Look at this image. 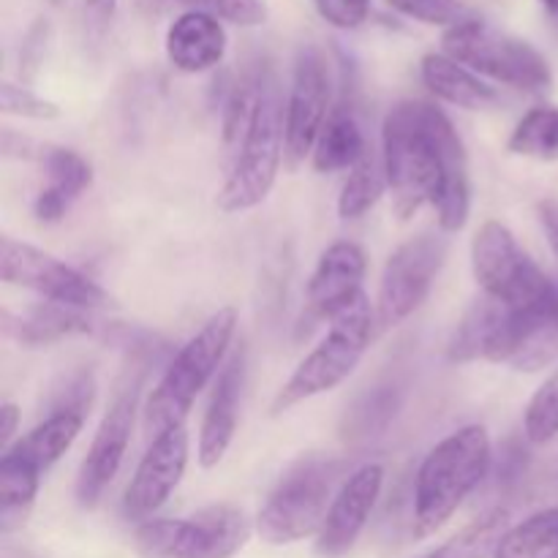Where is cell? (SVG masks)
Here are the masks:
<instances>
[{"label": "cell", "instance_id": "18", "mask_svg": "<svg viewBox=\"0 0 558 558\" xmlns=\"http://www.w3.org/2000/svg\"><path fill=\"white\" fill-rule=\"evenodd\" d=\"M38 161L47 169V185L33 199V216L44 223H58L63 221L69 207L90 189L93 169L80 153L54 145H44Z\"/></svg>", "mask_w": 558, "mask_h": 558}, {"label": "cell", "instance_id": "6", "mask_svg": "<svg viewBox=\"0 0 558 558\" xmlns=\"http://www.w3.org/2000/svg\"><path fill=\"white\" fill-rule=\"evenodd\" d=\"M341 474V463L330 458H303L294 463L256 518V532L270 545H292L319 534L332 505V488Z\"/></svg>", "mask_w": 558, "mask_h": 558}, {"label": "cell", "instance_id": "15", "mask_svg": "<svg viewBox=\"0 0 558 558\" xmlns=\"http://www.w3.org/2000/svg\"><path fill=\"white\" fill-rule=\"evenodd\" d=\"M385 488V466L363 463L338 488L325 523L316 534V554L322 558H341L357 545L360 534L368 526Z\"/></svg>", "mask_w": 558, "mask_h": 558}, {"label": "cell", "instance_id": "35", "mask_svg": "<svg viewBox=\"0 0 558 558\" xmlns=\"http://www.w3.org/2000/svg\"><path fill=\"white\" fill-rule=\"evenodd\" d=\"M322 20L341 31H354L371 14V0H316Z\"/></svg>", "mask_w": 558, "mask_h": 558}, {"label": "cell", "instance_id": "33", "mask_svg": "<svg viewBox=\"0 0 558 558\" xmlns=\"http://www.w3.org/2000/svg\"><path fill=\"white\" fill-rule=\"evenodd\" d=\"M392 11L417 20L423 25L452 27L463 22V5L458 0H385Z\"/></svg>", "mask_w": 558, "mask_h": 558}, {"label": "cell", "instance_id": "32", "mask_svg": "<svg viewBox=\"0 0 558 558\" xmlns=\"http://www.w3.org/2000/svg\"><path fill=\"white\" fill-rule=\"evenodd\" d=\"M172 3L189 5V9L240 27H256L267 20V9L262 0H172Z\"/></svg>", "mask_w": 558, "mask_h": 558}, {"label": "cell", "instance_id": "14", "mask_svg": "<svg viewBox=\"0 0 558 558\" xmlns=\"http://www.w3.org/2000/svg\"><path fill=\"white\" fill-rule=\"evenodd\" d=\"M189 466V434L185 425L169 428L153 439L150 450L136 466L129 488L123 494V515L129 521H150L169 496L178 490Z\"/></svg>", "mask_w": 558, "mask_h": 558}, {"label": "cell", "instance_id": "13", "mask_svg": "<svg viewBox=\"0 0 558 558\" xmlns=\"http://www.w3.org/2000/svg\"><path fill=\"white\" fill-rule=\"evenodd\" d=\"M332 80L325 52L314 44L300 47L294 60L292 90L287 101V163L298 169L314 156L316 140L332 112Z\"/></svg>", "mask_w": 558, "mask_h": 558}, {"label": "cell", "instance_id": "4", "mask_svg": "<svg viewBox=\"0 0 558 558\" xmlns=\"http://www.w3.org/2000/svg\"><path fill=\"white\" fill-rule=\"evenodd\" d=\"M234 330H238V311L232 305L218 308L174 354L145 403V428L150 434L158 436L185 423L196 398L221 374L223 363L229 360Z\"/></svg>", "mask_w": 558, "mask_h": 558}, {"label": "cell", "instance_id": "26", "mask_svg": "<svg viewBox=\"0 0 558 558\" xmlns=\"http://www.w3.org/2000/svg\"><path fill=\"white\" fill-rule=\"evenodd\" d=\"M490 558H558V507L507 529Z\"/></svg>", "mask_w": 558, "mask_h": 558}, {"label": "cell", "instance_id": "2", "mask_svg": "<svg viewBox=\"0 0 558 558\" xmlns=\"http://www.w3.org/2000/svg\"><path fill=\"white\" fill-rule=\"evenodd\" d=\"M494 469V447L483 425L441 439L414 477V534L430 537L458 512Z\"/></svg>", "mask_w": 558, "mask_h": 558}, {"label": "cell", "instance_id": "1", "mask_svg": "<svg viewBox=\"0 0 558 558\" xmlns=\"http://www.w3.org/2000/svg\"><path fill=\"white\" fill-rule=\"evenodd\" d=\"M381 156L392 207L407 221L430 205L445 232L466 227L472 210L469 158L452 120L428 101H401L381 125Z\"/></svg>", "mask_w": 558, "mask_h": 558}, {"label": "cell", "instance_id": "3", "mask_svg": "<svg viewBox=\"0 0 558 558\" xmlns=\"http://www.w3.org/2000/svg\"><path fill=\"white\" fill-rule=\"evenodd\" d=\"M227 150V178L218 191L223 213H245L267 199L287 158V109L281 107L278 80L270 69L265 74L259 104L248 129Z\"/></svg>", "mask_w": 558, "mask_h": 558}, {"label": "cell", "instance_id": "30", "mask_svg": "<svg viewBox=\"0 0 558 558\" xmlns=\"http://www.w3.org/2000/svg\"><path fill=\"white\" fill-rule=\"evenodd\" d=\"M510 153L523 158H537V161H556L558 158V109L556 107H534L518 120L512 129Z\"/></svg>", "mask_w": 558, "mask_h": 558}, {"label": "cell", "instance_id": "12", "mask_svg": "<svg viewBox=\"0 0 558 558\" xmlns=\"http://www.w3.org/2000/svg\"><path fill=\"white\" fill-rule=\"evenodd\" d=\"M142 381H145V368L142 365H136L134 371H125L123 381H120L118 392H114V401L109 403L107 414L98 423L93 445L87 450L85 461H82L80 477H76V501L85 510L98 505L107 485L112 483L114 474L123 466L125 450H129L131 434H134Z\"/></svg>", "mask_w": 558, "mask_h": 558}, {"label": "cell", "instance_id": "22", "mask_svg": "<svg viewBox=\"0 0 558 558\" xmlns=\"http://www.w3.org/2000/svg\"><path fill=\"white\" fill-rule=\"evenodd\" d=\"M82 425H85V414L82 412H74V409H54L41 425H36L31 434L22 436L5 452L31 463L38 474H47L71 450L76 436L82 434Z\"/></svg>", "mask_w": 558, "mask_h": 558}, {"label": "cell", "instance_id": "20", "mask_svg": "<svg viewBox=\"0 0 558 558\" xmlns=\"http://www.w3.org/2000/svg\"><path fill=\"white\" fill-rule=\"evenodd\" d=\"M420 74H423L425 87H428L436 98L452 104V107L488 109L499 101L494 87L485 85L472 69H466L463 63L452 60L450 54H425L423 63H420Z\"/></svg>", "mask_w": 558, "mask_h": 558}, {"label": "cell", "instance_id": "5", "mask_svg": "<svg viewBox=\"0 0 558 558\" xmlns=\"http://www.w3.org/2000/svg\"><path fill=\"white\" fill-rule=\"evenodd\" d=\"M371 338H374V314H371L368 298L363 294L357 303L349 305L330 322V330L322 338L319 347L294 368V374L272 401V414L289 412L298 403L325 396L343 385L354 374L363 354L368 352Z\"/></svg>", "mask_w": 558, "mask_h": 558}, {"label": "cell", "instance_id": "36", "mask_svg": "<svg viewBox=\"0 0 558 558\" xmlns=\"http://www.w3.org/2000/svg\"><path fill=\"white\" fill-rule=\"evenodd\" d=\"M529 469V450L523 447V441L518 439H510L501 445V452L499 458L494 461V472H496V483H499V488H510V485H515L518 480L526 474Z\"/></svg>", "mask_w": 558, "mask_h": 558}, {"label": "cell", "instance_id": "37", "mask_svg": "<svg viewBox=\"0 0 558 558\" xmlns=\"http://www.w3.org/2000/svg\"><path fill=\"white\" fill-rule=\"evenodd\" d=\"M47 36H49V25L44 20H38L36 25H33V31L27 33V41L25 47H22V58H20V71H25L27 76L36 71V65L41 63L44 58V47H47Z\"/></svg>", "mask_w": 558, "mask_h": 558}, {"label": "cell", "instance_id": "19", "mask_svg": "<svg viewBox=\"0 0 558 558\" xmlns=\"http://www.w3.org/2000/svg\"><path fill=\"white\" fill-rule=\"evenodd\" d=\"M227 52V31L221 22L202 11H185L167 33L169 63L185 74L216 69Z\"/></svg>", "mask_w": 558, "mask_h": 558}, {"label": "cell", "instance_id": "25", "mask_svg": "<svg viewBox=\"0 0 558 558\" xmlns=\"http://www.w3.org/2000/svg\"><path fill=\"white\" fill-rule=\"evenodd\" d=\"M403 385L385 381L365 390L343 417V436L347 439H374L390 428L403 407Z\"/></svg>", "mask_w": 558, "mask_h": 558}, {"label": "cell", "instance_id": "31", "mask_svg": "<svg viewBox=\"0 0 558 558\" xmlns=\"http://www.w3.org/2000/svg\"><path fill=\"white\" fill-rule=\"evenodd\" d=\"M523 436L529 445H548L558 436V371L543 381L523 414Z\"/></svg>", "mask_w": 558, "mask_h": 558}, {"label": "cell", "instance_id": "8", "mask_svg": "<svg viewBox=\"0 0 558 558\" xmlns=\"http://www.w3.org/2000/svg\"><path fill=\"white\" fill-rule=\"evenodd\" d=\"M251 523L234 505H213L191 518H153L134 534L142 558H232L245 548Z\"/></svg>", "mask_w": 558, "mask_h": 558}, {"label": "cell", "instance_id": "34", "mask_svg": "<svg viewBox=\"0 0 558 558\" xmlns=\"http://www.w3.org/2000/svg\"><path fill=\"white\" fill-rule=\"evenodd\" d=\"M0 109L5 114H16V118L27 120H58L60 107L54 101L36 96L27 87L14 85V82H3L0 85Z\"/></svg>", "mask_w": 558, "mask_h": 558}, {"label": "cell", "instance_id": "17", "mask_svg": "<svg viewBox=\"0 0 558 558\" xmlns=\"http://www.w3.org/2000/svg\"><path fill=\"white\" fill-rule=\"evenodd\" d=\"M245 387V349H234L216 376V387L207 401L205 420L199 428V463L205 469H216L229 452L238 430L240 398Z\"/></svg>", "mask_w": 558, "mask_h": 558}, {"label": "cell", "instance_id": "42", "mask_svg": "<svg viewBox=\"0 0 558 558\" xmlns=\"http://www.w3.org/2000/svg\"><path fill=\"white\" fill-rule=\"evenodd\" d=\"M539 3H543L550 14H558V0H539Z\"/></svg>", "mask_w": 558, "mask_h": 558}, {"label": "cell", "instance_id": "39", "mask_svg": "<svg viewBox=\"0 0 558 558\" xmlns=\"http://www.w3.org/2000/svg\"><path fill=\"white\" fill-rule=\"evenodd\" d=\"M16 428H20V409L14 403H3V409H0V447H3V452L14 445Z\"/></svg>", "mask_w": 558, "mask_h": 558}, {"label": "cell", "instance_id": "27", "mask_svg": "<svg viewBox=\"0 0 558 558\" xmlns=\"http://www.w3.org/2000/svg\"><path fill=\"white\" fill-rule=\"evenodd\" d=\"M387 189L390 185H387L385 156L371 145L365 156L349 169V178L343 183L341 196H338V216L347 218V221L365 216L368 210H374Z\"/></svg>", "mask_w": 558, "mask_h": 558}, {"label": "cell", "instance_id": "23", "mask_svg": "<svg viewBox=\"0 0 558 558\" xmlns=\"http://www.w3.org/2000/svg\"><path fill=\"white\" fill-rule=\"evenodd\" d=\"M371 147V142L365 140V131L360 125L357 112H354L352 101H341L338 107H332L330 118H327L325 129H322L319 140L314 147V167L316 172H343V169H352L360 158L365 156V150Z\"/></svg>", "mask_w": 558, "mask_h": 558}, {"label": "cell", "instance_id": "11", "mask_svg": "<svg viewBox=\"0 0 558 558\" xmlns=\"http://www.w3.org/2000/svg\"><path fill=\"white\" fill-rule=\"evenodd\" d=\"M0 278L9 287L31 289L49 303L71 305V308L98 311L112 305L107 289L98 287L85 272L74 270L58 256L47 254L36 245L20 243L9 234L0 240Z\"/></svg>", "mask_w": 558, "mask_h": 558}, {"label": "cell", "instance_id": "38", "mask_svg": "<svg viewBox=\"0 0 558 558\" xmlns=\"http://www.w3.org/2000/svg\"><path fill=\"white\" fill-rule=\"evenodd\" d=\"M114 9H118V0H85V20L90 33L96 36H104V31L112 22Z\"/></svg>", "mask_w": 558, "mask_h": 558}, {"label": "cell", "instance_id": "7", "mask_svg": "<svg viewBox=\"0 0 558 558\" xmlns=\"http://www.w3.org/2000/svg\"><path fill=\"white\" fill-rule=\"evenodd\" d=\"M441 47L445 54L474 74L490 76L515 90L543 93L554 85V71L539 49L483 20H463L452 25L441 38Z\"/></svg>", "mask_w": 558, "mask_h": 558}, {"label": "cell", "instance_id": "28", "mask_svg": "<svg viewBox=\"0 0 558 558\" xmlns=\"http://www.w3.org/2000/svg\"><path fill=\"white\" fill-rule=\"evenodd\" d=\"M499 311L501 303H496L488 294H483V298L469 305V311L458 322L456 332H452L450 349H447L452 363H472V360L485 357V347H488L490 332H494L496 319H499Z\"/></svg>", "mask_w": 558, "mask_h": 558}, {"label": "cell", "instance_id": "9", "mask_svg": "<svg viewBox=\"0 0 558 558\" xmlns=\"http://www.w3.org/2000/svg\"><path fill=\"white\" fill-rule=\"evenodd\" d=\"M472 270L483 294L507 308L543 303L558 289L501 221H485L474 232Z\"/></svg>", "mask_w": 558, "mask_h": 558}, {"label": "cell", "instance_id": "16", "mask_svg": "<svg viewBox=\"0 0 558 558\" xmlns=\"http://www.w3.org/2000/svg\"><path fill=\"white\" fill-rule=\"evenodd\" d=\"M368 270L363 248L349 240H338L319 256L314 276L308 281V322L336 319L341 311L363 298V278Z\"/></svg>", "mask_w": 558, "mask_h": 558}, {"label": "cell", "instance_id": "40", "mask_svg": "<svg viewBox=\"0 0 558 558\" xmlns=\"http://www.w3.org/2000/svg\"><path fill=\"white\" fill-rule=\"evenodd\" d=\"M539 221H543L545 234H548V243L558 256V202L545 199L539 202Z\"/></svg>", "mask_w": 558, "mask_h": 558}, {"label": "cell", "instance_id": "29", "mask_svg": "<svg viewBox=\"0 0 558 558\" xmlns=\"http://www.w3.org/2000/svg\"><path fill=\"white\" fill-rule=\"evenodd\" d=\"M507 521H510V512L496 507V510L485 512L477 521L469 523L463 532H458L456 537L447 539L445 545H439L434 554L425 558H490L499 539L510 529Z\"/></svg>", "mask_w": 558, "mask_h": 558}, {"label": "cell", "instance_id": "24", "mask_svg": "<svg viewBox=\"0 0 558 558\" xmlns=\"http://www.w3.org/2000/svg\"><path fill=\"white\" fill-rule=\"evenodd\" d=\"M41 477L44 474H38L31 463L3 452L0 458V532L5 537L25 526L27 515L36 505Z\"/></svg>", "mask_w": 558, "mask_h": 558}, {"label": "cell", "instance_id": "21", "mask_svg": "<svg viewBox=\"0 0 558 558\" xmlns=\"http://www.w3.org/2000/svg\"><path fill=\"white\" fill-rule=\"evenodd\" d=\"M3 330L5 336L25 343V347H44V343H54L60 338L87 336V332H93V319L90 311L71 308V305L60 303H44L22 316H11L5 311Z\"/></svg>", "mask_w": 558, "mask_h": 558}, {"label": "cell", "instance_id": "41", "mask_svg": "<svg viewBox=\"0 0 558 558\" xmlns=\"http://www.w3.org/2000/svg\"><path fill=\"white\" fill-rule=\"evenodd\" d=\"M0 558H47V556L36 554V550L31 548H22V545L3 543V548H0Z\"/></svg>", "mask_w": 558, "mask_h": 558}, {"label": "cell", "instance_id": "10", "mask_svg": "<svg viewBox=\"0 0 558 558\" xmlns=\"http://www.w3.org/2000/svg\"><path fill=\"white\" fill-rule=\"evenodd\" d=\"M447 238L423 232L398 245L387 259L376 298V322L381 330L407 322L428 300L436 278L447 262Z\"/></svg>", "mask_w": 558, "mask_h": 558}]
</instances>
